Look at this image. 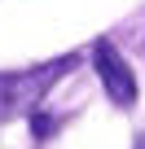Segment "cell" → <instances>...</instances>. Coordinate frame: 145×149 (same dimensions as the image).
<instances>
[{"instance_id":"1","label":"cell","mask_w":145,"mask_h":149,"mask_svg":"<svg viewBox=\"0 0 145 149\" xmlns=\"http://www.w3.org/2000/svg\"><path fill=\"white\" fill-rule=\"evenodd\" d=\"M70 66H75V57L66 53V57H53V61L35 66V70H5L0 74V123H9L18 114H31Z\"/></svg>"},{"instance_id":"2","label":"cell","mask_w":145,"mask_h":149,"mask_svg":"<svg viewBox=\"0 0 145 149\" xmlns=\"http://www.w3.org/2000/svg\"><path fill=\"white\" fill-rule=\"evenodd\" d=\"M92 66H97V79H101L106 97L127 110V105L136 101V74H132V66L123 61V53H119L110 40H97V44H92Z\"/></svg>"},{"instance_id":"3","label":"cell","mask_w":145,"mask_h":149,"mask_svg":"<svg viewBox=\"0 0 145 149\" xmlns=\"http://www.w3.org/2000/svg\"><path fill=\"white\" fill-rule=\"evenodd\" d=\"M53 132H57V118H53V114H40V110H31V136H35V140H48Z\"/></svg>"},{"instance_id":"4","label":"cell","mask_w":145,"mask_h":149,"mask_svg":"<svg viewBox=\"0 0 145 149\" xmlns=\"http://www.w3.org/2000/svg\"><path fill=\"white\" fill-rule=\"evenodd\" d=\"M132 149H145V136H141V140H136V145H132Z\"/></svg>"}]
</instances>
